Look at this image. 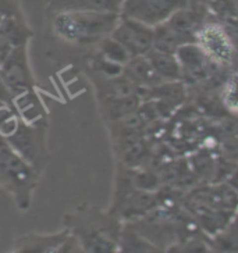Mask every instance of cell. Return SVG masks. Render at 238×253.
<instances>
[{"label":"cell","mask_w":238,"mask_h":253,"mask_svg":"<svg viewBox=\"0 0 238 253\" xmlns=\"http://www.w3.org/2000/svg\"><path fill=\"white\" fill-rule=\"evenodd\" d=\"M123 221L96 205L82 202L63 217V227L78 239L84 253L119 252Z\"/></svg>","instance_id":"obj_1"},{"label":"cell","mask_w":238,"mask_h":253,"mask_svg":"<svg viewBox=\"0 0 238 253\" xmlns=\"http://www.w3.org/2000/svg\"><path fill=\"white\" fill-rule=\"evenodd\" d=\"M119 18L120 13L107 11H67L48 17L53 35L77 47H96L112 34Z\"/></svg>","instance_id":"obj_2"},{"label":"cell","mask_w":238,"mask_h":253,"mask_svg":"<svg viewBox=\"0 0 238 253\" xmlns=\"http://www.w3.org/2000/svg\"><path fill=\"white\" fill-rule=\"evenodd\" d=\"M187 208L209 235L215 237L238 211V191L230 184L193 191Z\"/></svg>","instance_id":"obj_3"},{"label":"cell","mask_w":238,"mask_h":253,"mask_svg":"<svg viewBox=\"0 0 238 253\" xmlns=\"http://www.w3.org/2000/svg\"><path fill=\"white\" fill-rule=\"evenodd\" d=\"M39 178L41 174L37 169L25 160L7 139L0 136V184L13 195L15 205L21 211H27L31 208Z\"/></svg>","instance_id":"obj_4"},{"label":"cell","mask_w":238,"mask_h":253,"mask_svg":"<svg viewBox=\"0 0 238 253\" xmlns=\"http://www.w3.org/2000/svg\"><path fill=\"white\" fill-rule=\"evenodd\" d=\"M46 121L27 123L21 119L17 131L7 139L10 145L25 160H28L41 175L49 163V152L46 146Z\"/></svg>","instance_id":"obj_5"},{"label":"cell","mask_w":238,"mask_h":253,"mask_svg":"<svg viewBox=\"0 0 238 253\" xmlns=\"http://www.w3.org/2000/svg\"><path fill=\"white\" fill-rule=\"evenodd\" d=\"M0 80L13 100L34 92L35 78L28 59V45L13 47L7 59L0 64Z\"/></svg>","instance_id":"obj_6"},{"label":"cell","mask_w":238,"mask_h":253,"mask_svg":"<svg viewBox=\"0 0 238 253\" xmlns=\"http://www.w3.org/2000/svg\"><path fill=\"white\" fill-rule=\"evenodd\" d=\"M191 0H124L120 15L156 27L164 23L181 8L187 7Z\"/></svg>","instance_id":"obj_7"},{"label":"cell","mask_w":238,"mask_h":253,"mask_svg":"<svg viewBox=\"0 0 238 253\" xmlns=\"http://www.w3.org/2000/svg\"><path fill=\"white\" fill-rule=\"evenodd\" d=\"M195 42L201 46L209 59L216 64L230 66L234 60L236 47L229 32L223 27L212 23H203L195 32Z\"/></svg>","instance_id":"obj_8"},{"label":"cell","mask_w":238,"mask_h":253,"mask_svg":"<svg viewBox=\"0 0 238 253\" xmlns=\"http://www.w3.org/2000/svg\"><path fill=\"white\" fill-rule=\"evenodd\" d=\"M110 37L119 41L133 57L145 56L153 47V27L123 15H120Z\"/></svg>","instance_id":"obj_9"},{"label":"cell","mask_w":238,"mask_h":253,"mask_svg":"<svg viewBox=\"0 0 238 253\" xmlns=\"http://www.w3.org/2000/svg\"><path fill=\"white\" fill-rule=\"evenodd\" d=\"M179 59L181 71H183V82H199L206 81L213 70L220 67L215 61L209 59L206 53L201 49L196 42H190L180 47L176 53Z\"/></svg>","instance_id":"obj_10"},{"label":"cell","mask_w":238,"mask_h":253,"mask_svg":"<svg viewBox=\"0 0 238 253\" xmlns=\"http://www.w3.org/2000/svg\"><path fill=\"white\" fill-rule=\"evenodd\" d=\"M68 237L67 228L52 234H24L13 241L10 252L13 253H57L60 246Z\"/></svg>","instance_id":"obj_11"},{"label":"cell","mask_w":238,"mask_h":253,"mask_svg":"<svg viewBox=\"0 0 238 253\" xmlns=\"http://www.w3.org/2000/svg\"><path fill=\"white\" fill-rule=\"evenodd\" d=\"M124 0H48L46 17L67 11H107L120 13Z\"/></svg>","instance_id":"obj_12"},{"label":"cell","mask_w":238,"mask_h":253,"mask_svg":"<svg viewBox=\"0 0 238 253\" xmlns=\"http://www.w3.org/2000/svg\"><path fill=\"white\" fill-rule=\"evenodd\" d=\"M124 74L134 82L140 89H150L163 84L162 78L156 74L150 61L145 56H134L124 66Z\"/></svg>","instance_id":"obj_13"},{"label":"cell","mask_w":238,"mask_h":253,"mask_svg":"<svg viewBox=\"0 0 238 253\" xmlns=\"http://www.w3.org/2000/svg\"><path fill=\"white\" fill-rule=\"evenodd\" d=\"M142 103H143V100H142L141 95L135 93V95H130V96L99 100L97 106H99V113H100L102 119L107 124V123L117 121L131 113L137 112Z\"/></svg>","instance_id":"obj_14"},{"label":"cell","mask_w":238,"mask_h":253,"mask_svg":"<svg viewBox=\"0 0 238 253\" xmlns=\"http://www.w3.org/2000/svg\"><path fill=\"white\" fill-rule=\"evenodd\" d=\"M146 57L163 82L183 81V71H181V66L176 54L152 49L146 54Z\"/></svg>","instance_id":"obj_15"},{"label":"cell","mask_w":238,"mask_h":253,"mask_svg":"<svg viewBox=\"0 0 238 253\" xmlns=\"http://www.w3.org/2000/svg\"><path fill=\"white\" fill-rule=\"evenodd\" d=\"M190 42H195V41L177 32L166 21L153 27V47L152 49L155 50L176 54L181 46Z\"/></svg>","instance_id":"obj_16"},{"label":"cell","mask_w":238,"mask_h":253,"mask_svg":"<svg viewBox=\"0 0 238 253\" xmlns=\"http://www.w3.org/2000/svg\"><path fill=\"white\" fill-rule=\"evenodd\" d=\"M0 32L7 38V41L15 46L30 45L34 37V31L25 21V17H4L0 24Z\"/></svg>","instance_id":"obj_17"},{"label":"cell","mask_w":238,"mask_h":253,"mask_svg":"<svg viewBox=\"0 0 238 253\" xmlns=\"http://www.w3.org/2000/svg\"><path fill=\"white\" fill-rule=\"evenodd\" d=\"M160 251L149 239L135 230L131 224H123V230L120 234L119 252H157Z\"/></svg>","instance_id":"obj_18"},{"label":"cell","mask_w":238,"mask_h":253,"mask_svg":"<svg viewBox=\"0 0 238 253\" xmlns=\"http://www.w3.org/2000/svg\"><path fill=\"white\" fill-rule=\"evenodd\" d=\"M213 238V248L222 252H238V211Z\"/></svg>","instance_id":"obj_19"},{"label":"cell","mask_w":238,"mask_h":253,"mask_svg":"<svg viewBox=\"0 0 238 253\" xmlns=\"http://www.w3.org/2000/svg\"><path fill=\"white\" fill-rule=\"evenodd\" d=\"M96 52L103 56L104 59L110 60L113 63H117L121 66H126L127 63L130 61V59L133 57L130 52L127 50L124 46L120 43L119 41H116L113 37L103 38L96 46Z\"/></svg>","instance_id":"obj_20"},{"label":"cell","mask_w":238,"mask_h":253,"mask_svg":"<svg viewBox=\"0 0 238 253\" xmlns=\"http://www.w3.org/2000/svg\"><path fill=\"white\" fill-rule=\"evenodd\" d=\"M223 104L227 110L238 116V74L233 75L223 89Z\"/></svg>","instance_id":"obj_21"},{"label":"cell","mask_w":238,"mask_h":253,"mask_svg":"<svg viewBox=\"0 0 238 253\" xmlns=\"http://www.w3.org/2000/svg\"><path fill=\"white\" fill-rule=\"evenodd\" d=\"M0 15L4 17H24L23 8L18 0H0Z\"/></svg>","instance_id":"obj_22"},{"label":"cell","mask_w":238,"mask_h":253,"mask_svg":"<svg viewBox=\"0 0 238 253\" xmlns=\"http://www.w3.org/2000/svg\"><path fill=\"white\" fill-rule=\"evenodd\" d=\"M11 50H13V45L8 42L7 38L0 32V64L7 59V56Z\"/></svg>","instance_id":"obj_23"},{"label":"cell","mask_w":238,"mask_h":253,"mask_svg":"<svg viewBox=\"0 0 238 253\" xmlns=\"http://www.w3.org/2000/svg\"><path fill=\"white\" fill-rule=\"evenodd\" d=\"M229 184H230L236 191H238V169L237 170H234V172L231 174L230 179H229Z\"/></svg>","instance_id":"obj_24"}]
</instances>
